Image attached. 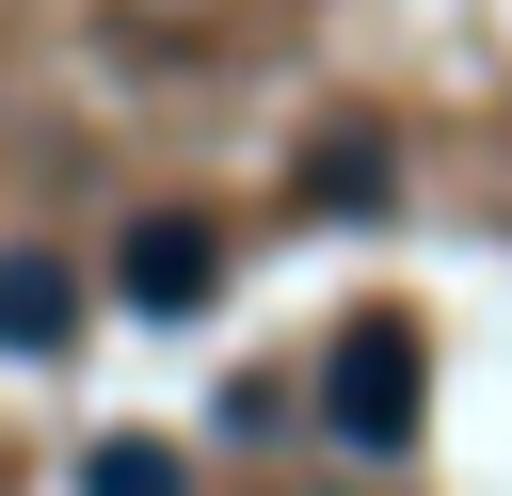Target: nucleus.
<instances>
[{"mask_svg": "<svg viewBox=\"0 0 512 496\" xmlns=\"http://www.w3.org/2000/svg\"><path fill=\"white\" fill-rule=\"evenodd\" d=\"M320 416H336V448H416V416H432V336H416L400 304H352L336 352H320Z\"/></svg>", "mask_w": 512, "mask_h": 496, "instance_id": "nucleus-1", "label": "nucleus"}, {"mask_svg": "<svg viewBox=\"0 0 512 496\" xmlns=\"http://www.w3.org/2000/svg\"><path fill=\"white\" fill-rule=\"evenodd\" d=\"M112 288H128L144 320H192V304L224 288V240H208L192 208H144V224H128V256H112Z\"/></svg>", "mask_w": 512, "mask_h": 496, "instance_id": "nucleus-2", "label": "nucleus"}, {"mask_svg": "<svg viewBox=\"0 0 512 496\" xmlns=\"http://www.w3.org/2000/svg\"><path fill=\"white\" fill-rule=\"evenodd\" d=\"M384 192H400V144H384V128H320V144H304V208H336V224H368Z\"/></svg>", "mask_w": 512, "mask_h": 496, "instance_id": "nucleus-3", "label": "nucleus"}, {"mask_svg": "<svg viewBox=\"0 0 512 496\" xmlns=\"http://www.w3.org/2000/svg\"><path fill=\"white\" fill-rule=\"evenodd\" d=\"M64 336H80V272L16 240V256H0V352H64Z\"/></svg>", "mask_w": 512, "mask_h": 496, "instance_id": "nucleus-4", "label": "nucleus"}, {"mask_svg": "<svg viewBox=\"0 0 512 496\" xmlns=\"http://www.w3.org/2000/svg\"><path fill=\"white\" fill-rule=\"evenodd\" d=\"M80 496H176V448L160 432H96L80 448Z\"/></svg>", "mask_w": 512, "mask_h": 496, "instance_id": "nucleus-5", "label": "nucleus"}]
</instances>
